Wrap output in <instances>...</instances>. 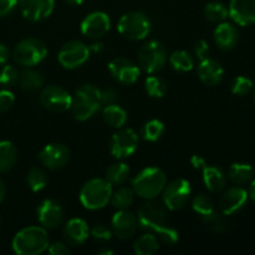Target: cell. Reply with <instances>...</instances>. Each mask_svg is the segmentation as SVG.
Returning a JSON list of instances; mask_svg holds the SVG:
<instances>
[{"instance_id": "obj_1", "label": "cell", "mask_w": 255, "mask_h": 255, "mask_svg": "<svg viewBox=\"0 0 255 255\" xmlns=\"http://www.w3.org/2000/svg\"><path fill=\"white\" fill-rule=\"evenodd\" d=\"M137 221L141 228L152 231L167 246H173L178 242V232L167 226L166 207L153 199H147L137 212Z\"/></svg>"}, {"instance_id": "obj_2", "label": "cell", "mask_w": 255, "mask_h": 255, "mask_svg": "<svg viewBox=\"0 0 255 255\" xmlns=\"http://www.w3.org/2000/svg\"><path fill=\"white\" fill-rule=\"evenodd\" d=\"M49 236L44 227H27L12 239V249L19 255H39L49 248Z\"/></svg>"}, {"instance_id": "obj_3", "label": "cell", "mask_w": 255, "mask_h": 255, "mask_svg": "<svg viewBox=\"0 0 255 255\" xmlns=\"http://www.w3.org/2000/svg\"><path fill=\"white\" fill-rule=\"evenodd\" d=\"M100 92L101 90L90 84L82 85L76 90L70 107L75 119L79 121H86L101 109Z\"/></svg>"}, {"instance_id": "obj_4", "label": "cell", "mask_w": 255, "mask_h": 255, "mask_svg": "<svg viewBox=\"0 0 255 255\" xmlns=\"http://www.w3.org/2000/svg\"><path fill=\"white\" fill-rule=\"evenodd\" d=\"M167 184V177L161 168L148 167L137 174L132 181L134 194L143 199H154L163 191Z\"/></svg>"}, {"instance_id": "obj_5", "label": "cell", "mask_w": 255, "mask_h": 255, "mask_svg": "<svg viewBox=\"0 0 255 255\" xmlns=\"http://www.w3.org/2000/svg\"><path fill=\"white\" fill-rule=\"evenodd\" d=\"M112 196V184L106 179L94 178L84 184L80 192V202L86 209L96 211L107 206Z\"/></svg>"}, {"instance_id": "obj_6", "label": "cell", "mask_w": 255, "mask_h": 255, "mask_svg": "<svg viewBox=\"0 0 255 255\" xmlns=\"http://www.w3.org/2000/svg\"><path fill=\"white\" fill-rule=\"evenodd\" d=\"M117 29L125 39L138 41L148 36L151 31V20L141 11H129L120 19Z\"/></svg>"}, {"instance_id": "obj_7", "label": "cell", "mask_w": 255, "mask_h": 255, "mask_svg": "<svg viewBox=\"0 0 255 255\" xmlns=\"http://www.w3.org/2000/svg\"><path fill=\"white\" fill-rule=\"evenodd\" d=\"M47 49L46 45L39 39L27 37L17 42L15 46L12 57L14 61L20 66L30 67L40 64L46 57Z\"/></svg>"}, {"instance_id": "obj_8", "label": "cell", "mask_w": 255, "mask_h": 255, "mask_svg": "<svg viewBox=\"0 0 255 255\" xmlns=\"http://www.w3.org/2000/svg\"><path fill=\"white\" fill-rule=\"evenodd\" d=\"M167 62V49L157 40L147 41L138 51V66L147 74L161 71Z\"/></svg>"}, {"instance_id": "obj_9", "label": "cell", "mask_w": 255, "mask_h": 255, "mask_svg": "<svg viewBox=\"0 0 255 255\" xmlns=\"http://www.w3.org/2000/svg\"><path fill=\"white\" fill-rule=\"evenodd\" d=\"M161 194L166 208L171 209V211H179L186 206L191 197V184L187 179H174L169 184L164 186Z\"/></svg>"}, {"instance_id": "obj_10", "label": "cell", "mask_w": 255, "mask_h": 255, "mask_svg": "<svg viewBox=\"0 0 255 255\" xmlns=\"http://www.w3.org/2000/svg\"><path fill=\"white\" fill-rule=\"evenodd\" d=\"M59 62L67 70H74L82 66L90 57L89 46L79 40L65 42L59 51Z\"/></svg>"}, {"instance_id": "obj_11", "label": "cell", "mask_w": 255, "mask_h": 255, "mask_svg": "<svg viewBox=\"0 0 255 255\" xmlns=\"http://www.w3.org/2000/svg\"><path fill=\"white\" fill-rule=\"evenodd\" d=\"M72 96L67 90L57 85H50L42 89L40 94V102L46 110L51 112H65L71 107Z\"/></svg>"}, {"instance_id": "obj_12", "label": "cell", "mask_w": 255, "mask_h": 255, "mask_svg": "<svg viewBox=\"0 0 255 255\" xmlns=\"http://www.w3.org/2000/svg\"><path fill=\"white\" fill-rule=\"evenodd\" d=\"M138 147V136L131 128L117 131L110 141V151L116 158H127L136 152Z\"/></svg>"}, {"instance_id": "obj_13", "label": "cell", "mask_w": 255, "mask_h": 255, "mask_svg": "<svg viewBox=\"0 0 255 255\" xmlns=\"http://www.w3.org/2000/svg\"><path fill=\"white\" fill-rule=\"evenodd\" d=\"M37 157L42 166L56 171L66 166L70 159V149L64 143H50L41 149Z\"/></svg>"}, {"instance_id": "obj_14", "label": "cell", "mask_w": 255, "mask_h": 255, "mask_svg": "<svg viewBox=\"0 0 255 255\" xmlns=\"http://www.w3.org/2000/svg\"><path fill=\"white\" fill-rule=\"evenodd\" d=\"M109 70L115 80L124 85H132L138 80L141 70L126 57H116L109 64Z\"/></svg>"}, {"instance_id": "obj_15", "label": "cell", "mask_w": 255, "mask_h": 255, "mask_svg": "<svg viewBox=\"0 0 255 255\" xmlns=\"http://www.w3.org/2000/svg\"><path fill=\"white\" fill-rule=\"evenodd\" d=\"M111 20L102 11H95L87 15L81 22V32L89 39H100L110 31Z\"/></svg>"}, {"instance_id": "obj_16", "label": "cell", "mask_w": 255, "mask_h": 255, "mask_svg": "<svg viewBox=\"0 0 255 255\" xmlns=\"http://www.w3.org/2000/svg\"><path fill=\"white\" fill-rule=\"evenodd\" d=\"M20 11L29 21L37 22L45 20L54 11V0H19Z\"/></svg>"}, {"instance_id": "obj_17", "label": "cell", "mask_w": 255, "mask_h": 255, "mask_svg": "<svg viewBox=\"0 0 255 255\" xmlns=\"http://www.w3.org/2000/svg\"><path fill=\"white\" fill-rule=\"evenodd\" d=\"M37 219L45 229H55L64 221V209L57 202L45 199L37 206Z\"/></svg>"}, {"instance_id": "obj_18", "label": "cell", "mask_w": 255, "mask_h": 255, "mask_svg": "<svg viewBox=\"0 0 255 255\" xmlns=\"http://www.w3.org/2000/svg\"><path fill=\"white\" fill-rule=\"evenodd\" d=\"M137 226V217L127 209H120L112 218V233L121 241L132 238L136 233Z\"/></svg>"}, {"instance_id": "obj_19", "label": "cell", "mask_w": 255, "mask_h": 255, "mask_svg": "<svg viewBox=\"0 0 255 255\" xmlns=\"http://www.w3.org/2000/svg\"><path fill=\"white\" fill-rule=\"evenodd\" d=\"M248 198V192L242 188L241 186L232 187V188L227 189L223 196H222L221 201H219L222 213L224 216H232V214L237 213L246 206Z\"/></svg>"}, {"instance_id": "obj_20", "label": "cell", "mask_w": 255, "mask_h": 255, "mask_svg": "<svg viewBox=\"0 0 255 255\" xmlns=\"http://www.w3.org/2000/svg\"><path fill=\"white\" fill-rule=\"evenodd\" d=\"M229 16L241 26L255 24V0H231Z\"/></svg>"}, {"instance_id": "obj_21", "label": "cell", "mask_w": 255, "mask_h": 255, "mask_svg": "<svg viewBox=\"0 0 255 255\" xmlns=\"http://www.w3.org/2000/svg\"><path fill=\"white\" fill-rule=\"evenodd\" d=\"M197 72H198L201 81L208 86H217L218 84H221L224 76V70L222 65L217 60L211 59V57L201 60L198 67H197Z\"/></svg>"}, {"instance_id": "obj_22", "label": "cell", "mask_w": 255, "mask_h": 255, "mask_svg": "<svg viewBox=\"0 0 255 255\" xmlns=\"http://www.w3.org/2000/svg\"><path fill=\"white\" fill-rule=\"evenodd\" d=\"M214 41L223 51L234 49L239 41V31L231 22H219L214 30Z\"/></svg>"}, {"instance_id": "obj_23", "label": "cell", "mask_w": 255, "mask_h": 255, "mask_svg": "<svg viewBox=\"0 0 255 255\" xmlns=\"http://www.w3.org/2000/svg\"><path fill=\"white\" fill-rule=\"evenodd\" d=\"M90 236L87 223L81 218H72L66 223L64 228V237L71 246H80L85 243Z\"/></svg>"}, {"instance_id": "obj_24", "label": "cell", "mask_w": 255, "mask_h": 255, "mask_svg": "<svg viewBox=\"0 0 255 255\" xmlns=\"http://www.w3.org/2000/svg\"><path fill=\"white\" fill-rule=\"evenodd\" d=\"M202 173H203L204 184H206V187L211 192L218 193V192L223 191L226 188V174H224V172L219 167L207 166L206 164L202 168Z\"/></svg>"}, {"instance_id": "obj_25", "label": "cell", "mask_w": 255, "mask_h": 255, "mask_svg": "<svg viewBox=\"0 0 255 255\" xmlns=\"http://www.w3.org/2000/svg\"><path fill=\"white\" fill-rule=\"evenodd\" d=\"M229 178L237 186H246L254 178V169L246 163H233L229 168Z\"/></svg>"}, {"instance_id": "obj_26", "label": "cell", "mask_w": 255, "mask_h": 255, "mask_svg": "<svg viewBox=\"0 0 255 255\" xmlns=\"http://www.w3.org/2000/svg\"><path fill=\"white\" fill-rule=\"evenodd\" d=\"M102 116H104V121L114 128H121L127 122V112L117 104L105 106Z\"/></svg>"}, {"instance_id": "obj_27", "label": "cell", "mask_w": 255, "mask_h": 255, "mask_svg": "<svg viewBox=\"0 0 255 255\" xmlns=\"http://www.w3.org/2000/svg\"><path fill=\"white\" fill-rule=\"evenodd\" d=\"M17 82H19V86L25 91H37L44 85V76L39 71L27 69L19 72Z\"/></svg>"}, {"instance_id": "obj_28", "label": "cell", "mask_w": 255, "mask_h": 255, "mask_svg": "<svg viewBox=\"0 0 255 255\" xmlns=\"http://www.w3.org/2000/svg\"><path fill=\"white\" fill-rule=\"evenodd\" d=\"M17 161V151L9 141L0 142V173L10 171Z\"/></svg>"}, {"instance_id": "obj_29", "label": "cell", "mask_w": 255, "mask_h": 255, "mask_svg": "<svg viewBox=\"0 0 255 255\" xmlns=\"http://www.w3.org/2000/svg\"><path fill=\"white\" fill-rule=\"evenodd\" d=\"M159 249V241L154 234H143L136 241L133 246L134 253L138 255H152Z\"/></svg>"}, {"instance_id": "obj_30", "label": "cell", "mask_w": 255, "mask_h": 255, "mask_svg": "<svg viewBox=\"0 0 255 255\" xmlns=\"http://www.w3.org/2000/svg\"><path fill=\"white\" fill-rule=\"evenodd\" d=\"M129 167L124 162L111 164L106 171V181L112 186H121L128 179Z\"/></svg>"}, {"instance_id": "obj_31", "label": "cell", "mask_w": 255, "mask_h": 255, "mask_svg": "<svg viewBox=\"0 0 255 255\" xmlns=\"http://www.w3.org/2000/svg\"><path fill=\"white\" fill-rule=\"evenodd\" d=\"M134 201V192L129 187H121L117 191L112 192L110 202L117 209H127L132 206Z\"/></svg>"}, {"instance_id": "obj_32", "label": "cell", "mask_w": 255, "mask_h": 255, "mask_svg": "<svg viewBox=\"0 0 255 255\" xmlns=\"http://www.w3.org/2000/svg\"><path fill=\"white\" fill-rule=\"evenodd\" d=\"M169 64L173 67L176 71L179 72H187L191 71L194 66L193 57L191 54L187 51L179 50V51H174L173 54L169 56Z\"/></svg>"}, {"instance_id": "obj_33", "label": "cell", "mask_w": 255, "mask_h": 255, "mask_svg": "<svg viewBox=\"0 0 255 255\" xmlns=\"http://www.w3.org/2000/svg\"><path fill=\"white\" fill-rule=\"evenodd\" d=\"M204 16L208 21L219 24L229 16V11L226 5L222 4V2L212 1L204 6Z\"/></svg>"}, {"instance_id": "obj_34", "label": "cell", "mask_w": 255, "mask_h": 255, "mask_svg": "<svg viewBox=\"0 0 255 255\" xmlns=\"http://www.w3.org/2000/svg\"><path fill=\"white\" fill-rule=\"evenodd\" d=\"M27 186L31 189L32 192H40L41 189H44L46 187L49 178H47V174L44 169L41 168H32L30 169L29 174H27Z\"/></svg>"}, {"instance_id": "obj_35", "label": "cell", "mask_w": 255, "mask_h": 255, "mask_svg": "<svg viewBox=\"0 0 255 255\" xmlns=\"http://www.w3.org/2000/svg\"><path fill=\"white\" fill-rule=\"evenodd\" d=\"M164 132V125L159 120H151L142 127V137L146 141L156 142L162 137Z\"/></svg>"}, {"instance_id": "obj_36", "label": "cell", "mask_w": 255, "mask_h": 255, "mask_svg": "<svg viewBox=\"0 0 255 255\" xmlns=\"http://www.w3.org/2000/svg\"><path fill=\"white\" fill-rule=\"evenodd\" d=\"M192 208H193V211L196 212V213H198L201 217H206L216 211L213 201H212L208 196H206V194H198V196L194 197L193 203H192Z\"/></svg>"}, {"instance_id": "obj_37", "label": "cell", "mask_w": 255, "mask_h": 255, "mask_svg": "<svg viewBox=\"0 0 255 255\" xmlns=\"http://www.w3.org/2000/svg\"><path fill=\"white\" fill-rule=\"evenodd\" d=\"M146 91L151 97L161 99L167 92V84L158 76H149L146 80Z\"/></svg>"}, {"instance_id": "obj_38", "label": "cell", "mask_w": 255, "mask_h": 255, "mask_svg": "<svg viewBox=\"0 0 255 255\" xmlns=\"http://www.w3.org/2000/svg\"><path fill=\"white\" fill-rule=\"evenodd\" d=\"M202 221H203V223L206 224L212 232H214V233H223L227 229L226 221H224L223 217L219 213H217L216 211H214L213 213L208 214V216L202 217Z\"/></svg>"}, {"instance_id": "obj_39", "label": "cell", "mask_w": 255, "mask_h": 255, "mask_svg": "<svg viewBox=\"0 0 255 255\" xmlns=\"http://www.w3.org/2000/svg\"><path fill=\"white\" fill-rule=\"evenodd\" d=\"M254 84L251 79L246 76H238L234 79L233 84H232V92L238 96H246L249 92L253 90Z\"/></svg>"}, {"instance_id": "obj_40", "label": "cell", "mask_w": 255, "mask_h": 255, "mask_svg": "<svg viewBox=\"0 0 255 255\" xmlns=\"http://www.w3.org/2000/svg\"><path fill=\"white\" fill-rule=\"evenodd\" d=\"M19 79V71L11 65H5L0 71V85L4 86H11Z\"/></svg>"}, {"instance_id": "obj_41", "label": "cell", "mask_w": 255, "mask_h": 255, "mask_svg": "<svg viewBox=\"0 0 255 255\" xmlns=\"http://www.w3.org/2000/svg\"><path fill=\"white\" fill-rule=\"evenodd\" d=\"M90 234L96 241H110L112 237V232L107 227L102 226V224H97V226L92 227V229L90 231Z\"/></svg>"}, {"instance_id": "obj_42", "label": "cell", "mask_w": 255, "mask_h": 255, "mask_svg": "<svg viewBox=\"0 0 255 255\" xmlns=\"http://www.w3.org/2000/svg\"><path fill=\"white\" fill-rule=\"evenodd\" d=\"M14 101L15 97L12 92L7 91V90H0V114L11 109Z\"/></svg>"}, {"instance_id": "obj_43", "label": "cell", "mask_w": 255, "mask_h": 255, "mask_svg": "<svg viewBox=\"0 0 255 255\" xmlns=\"http://www.w3.org/2000/svg\"><path fill=\"white\" fill-rule=\"evenodd\" d=\"M119 100V94L116 90L114 89H105L100 92V101H101V106H109V105L116 104Z\"/></svg>"}, {"instance_id": "obj_44", "label": "cell", "mask_w": 255, "mask_h": 255, "mask_svg": "<svg viewBox=\"0 0 255 255\" xmlns=\"http://www.w3.org/2000/svg\"><path fill=\"white\" fill-rule=\"evenodd\" d=\"M193 50L197 59L204 60L209 56V45L206 40H198V41L194 44Z\"/></svg>"}, {"instance_id": "obj_45", "label": "cell", "mask_w": 255, "mask_h": 255, "mask_svg": "<svg viewBox=\"0 0 255 255\" xmlns=\"http://www.w3.org/2000/svg\"><path fill=\"white\" fill-rule=\"evenodd\" d=\"M19 0H0V17L7 16L16 7Z\"/></svg>"}, {"instance_id": "obj_46", "label": "cell", "mask_w": 255, "mask_h": 255, "mask_svg": "<svg viewBox=\"0 0 255 255\" xmlns=\"http://www.w3.org/2000/svg\"><path fill=\"white\" fill-rule=\"evenodd\" d=\"M49 253L51 255H69L70 254V248L67 247V244L62 243V242H55L54 244L47 248Z\"/></svg>"}, {"instance_id": "obj_47", "label": "cell", "mask_w": 255, "mask_h": 255, "mask_svg": "<svg viewBox=\"0 0 255 255\" xmlns=\"http://www.w3.org/2000/svg\"><path fill=\"white\" fill-rule=\"evenodd\" d=\"M9 49L4 44H0V66H4L6 64V61L9 60Z\"/></svg>"}, {"instance_id": "obj_48", "label": "cell", "mask_w": 255, "mask_h": 255, "mask_svg": "<svg viewBox=\"0 0 255 255\" xmlns=\"http://www.w3.org/2000/svg\"><path fill=\"white\" fill-rule=\"evenodd\" d=\"M191 163H192V166H193L194 168H197V169H202L204 166H206V162H204V159L202 158V157H199V156L192 157Z\"/></svg>"}, {"instance_id": "obj_49", "label": "cell", "mask_w": 255, "mask_h": 255, "mask_svg": "<svg viewBox=\"0 0 255 255\" xmlns=\"http://www.w3.org/2000/svg\"><path fill=\"white\" fill-rule=\"evenodd\" d=\"M89 49H90V52L92 51V52H96V54H101V52L104 51V44H102V42H94Z\"/></svg>"}, {"instance_id": "obj_50", "label": "cell", "mask_w": 255, "mask_h": 255, "mask_svg": "<svg viewBox=\"0 0 255 255\" xmlns=\"http://www.w3.org/2000/svg\"><path fill=\"white\" fill-rule=\"evenodd\" d=\"M6 197V187H5V183L2 182V179L0 178V203L5 199Z\"/></svg>"}, {"instance_id": "obj_51", "label": "cell", "mask_w": 255, "mask_h": 255, "mask_svg": "<svg viewBox=\"0 0 255 255\" xmlns=\"http://www.w3.org/2000/svg\"><path fill=\"white\" fill-rule=\"evenodd\" d=\"M249 197H251L252 202L255 204V178H253V181H252V184H251V189H249L248 192Z\"/></svg>"}, {"instance_id": "obj_52", "label": "cell", "mask_w": 255, "mask_h": 255, "mask_svg": "<svg viewBox=\"0 0 255 255\" xmlns=\"http://www.w3.org/2000/svg\"><path fill=\"white\" fill-rule=\"evenodd\" d=\"M62 1L69 5H81L85 0H62Z\"/></svg>"}, {"instance_id": "obj_53", "label": "cell", "mask_w": 255, "mask_h": 255, "mask_svg": "<svg viewBox=\"0 0 255 255\" xmlns=\"http://www.w3.org/2000/svg\"><path fill=\"white\" fill-rule=\"evenodd\" d=\"M99 254H105V255H111V254H114V252H112V251H106V249H105V251H100V252H99Z\"/></svg>"}, {"instance_id": "obj_54", "label": "cell", "mask_w": 255, "mask_h": 255, "mask_svg": "<svg viewBox=\"0 0 255 255\" xmlns=\"http://www.w3.org/2000/svg\"><path fill=\"white\" fill-rule=\"evenodd\" d=\"M254 100H255V90H254Z\"/></svg>"}, {"instance_id": "obj_55", "label": "cell", "mask_w": 255, "mask_h": 255, "mask_svg": "<svg viewBox=\"0 0 255 255\" xmlns=\"http://www.w3.org/2000/svg\"><path fill=\"white\" fill-rule=\"evenodd\" d=\"M0 223H1V218H0Z\"/></svg>"}]
</instances>
